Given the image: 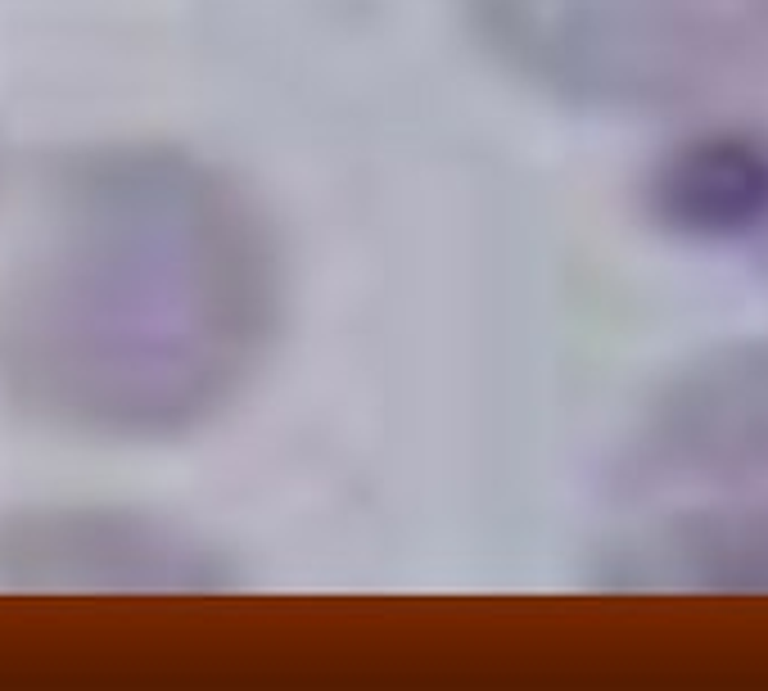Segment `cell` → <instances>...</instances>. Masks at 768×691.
Returning a JSON list of instances; mask_svg holds the SVG:
<instances>
[{"label": "cell", "mask_w": 768, "mask_h": 691, "mask_svg": "<svg viewBox=\"0 0 768 691\" xmlns=\"http://www.w3.org/2000/svg\"><path fill=\"white\" fill-rule=\"evenodd\" d=\"M285 321V258L226 168L114 145L60 172L0 308V375L68 434L163 443L245 398Z\"/></svg>", "instance_id": "6da1fadb"}, {"label": "cell", "mask_w": 768, "mask_h": 691, "mask_svg": "<svg viewBox=\"0 0 768 691\" xmlns=\"http://www.w3.org/2000/svg\"><path fill=\"white\" fill-rule=\"evenodd\" d=\"M764 244H768V235H764Z\"/></svg>", "instance_id": "8992f818"}, {"label": "cell", "mask_w": 768, "mask_h": 691, "mask_svg": "<svg viewBox=\"0 0 768 691\" xmlns=\"http://www.w3.org/2000/svg\"><path fill=\"white\" fill-rule=\"evenodd\" d=\"M520 82L601 114L714 100L768 73V0H457Z\"/></svg>", "instance_id": "3957f363"}, {"label": "cell", "mask_w": 768, "mask_h": 691, "mask_svg": "<svg viewBox=\"0 0 768 691\" xmlns=\"http://www.w3.org/2000/svg\"><path fill=\"white\" fill-rule=\"evenodd\" d=\"M664 226L705 240L768 235V131L718 127L669 150L655 185Z\"/></svg>", "instance_id": "277c9868"}, {"label": "cell", "mask_w": 768, "mask_h": 691, "mask_svg": "<svg viewBox=\"0 0 768 691\" xmlns=\"http://www.w3.org/2000/svg\"><path fill=\"white\" fill-rule=\"evenodd\" d=\"M10 561H23L36 578L45 565H64V578L86 583V565H100V578L114 583H195L200 570L181 556L177 542H168L154 529H131L95 515H68L55 524H28L23 538H10L6 548Z\"/></svg>", "instance_id": "5b68a950"}, {"label": "cell", "mask_w": 768, "mask_h": 691, "mask_svg": "<svg viewBox=\"0 0 768 691\" xmlns=\"http://www.w3.org/2000/svg\"><path fill=\"white\" fill-rule=\"evenodd\" d=\"M601 548L619 583L768 592V343L705 358L651 403Z\"/></svg>", "instance_id": "7a4b0ae2"}]
</instances>
